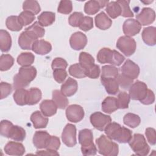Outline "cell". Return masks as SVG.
<instances>
[{"mask_svg":"<svg viewBox=\"0 0 156 156\" xmlns=\"http://www.w3.org/2000/svg\"><path fill=\"white\" fill-rule=\"evenodd\" d=\"M109 2L108 1H88L85 4L84 12L88 15H94L103 9Z\"/></svg>","mask_w":156,"mask_h":156,"instance_id":"cell-18","label":"cell"},{"mask_svg":"<svg viewBox=\"0 0 156 156\" xmlns=\"http://www.w3.org/2000/svg\"><path fill=\"white\" fill-rule=\"evenodd\" d=\"M60 146V141L59 138L56 136H51L49 142L46 149L51 151H57Z\"/></svg>","mask_w":156,"mask_h":156,"instance_id":"cell-55","label":"cell"},{"mask_svg":"<svg viewBox=\"0 0 156 156\" xmlns=\"http://www.w3.org/2000/svg\"><path fill=\"white\" fill-rule=\"evenodd\" d=\"M52 100L56 104L57 108L60 109L65 108L69 103L67 98L60 91L55 90L52 91Z\"/></svg>","mask_w":156,"mask_h":156,"instance_id":"cell-30","label":"cell"},{"mask_svg":"<svg viewBox=\"0 0 156 156\" xmlns=\"http://www.w3.org/2000/svg\"><path fill=\"white\" fill-rule=\"evenodd\" d=\"M68 66V63L67 62L61 58V57H57L55 58L52 62V64H51V67L52 69H66V68Z\"/></svg>","mask_w":156,"mask_h":156,"instance_id":"cell-54","label":"cell"},{"mask_svg":"<svg viewBox=\"0 0 156 156\" xmlns=\"http://www.w3.org/2000/svg\"><path fill=\"white\" fill-rule=\"evenodd\" d=\"M14 58L10 54H2L0 57V70L5 71L13 65Z\"/></svg>","mask_w":156,"mask_h":156,"instance_id":"cell-40","label":"cell"},{"mask_svg":"<svg viewBox=\"0 0 156 156\" xmlns=\"http://www.w3.org/2000/svg\"><path fill=\"white\" fill-rule=\"evenodd\" d=\"M119 74V70L113 65H105L102 67L101 78L116 79Z\"/></svg>","mask_w":156,"mask_h":156,"instance_id":"cell-35","label":"cell"},{"mask_svg":"<svg viewBox=\"0 0 156 156\" xmlns=\"http://www.w3.org/2000/svg\"><path fill=\"white\" fill-rule=\"evenodd\" d=\"M116 48L126 56L129 57L135 52L136 44L135 40L130 37H120L116 42Z\"/></svg>","mask_w":156,"mask_h":156,"instance_id":"cell-7","label":"cell"},{"mask_svg":"<svg viewBox=\"0 0 156 156\" xmlns=\"http://www.w3.org/2000/svg\"><path fill=\"white\" fill-rule=\"evenodd\" d=\"M55 20V14L52 12H43L38 16V23L43 27H47L52 24Z\"/></svg>","mask_w":156,"mask_h":156,"instance_id":"cell-31","label":"cell"},{"mask_svg":"<svg viewBox=\"0 0 156 156\" xmlns=\"http://www.w3.org/2000/svg\"><path fill=\"white\" fill-rule=\"evenodd\" d=\"M53 77L58 83H63L67 77V72L65 69H53Z\"/></svg>","mask_w":156,"mask_h":156,"instance_id":"cell-52","label":"cell"},{"mask_svg":"<svg viewBox=\"0 0 156 156\" xmlns=\"http://www.w3.org/2000/svg\"><path fill=\"white\" fill-rule=\"evenodd\" d=\"M26 138L25 130L18 126H13L9 134V138L16 141H23Z\"/></svg>","mask_w":156,"mask_h":156,"instance_id":"cell-34","label":"cell"},{"mask_svg":"<svg viewBox=\"0 0 156 156\" xmlns=\"http://www.w3.org/2000/svg\"><path fill=\"white\" fill-rule=\"evenodd\" d=\"M62 140L68 147H73L77 144L76 127L72 124H67L63 130Z\"/></svg>","mask_w":156,"mask_h":156,"instance_id":"cell-10","label":"cell"},{"mask_svg":"<svg viewBox=\"0 0 156 156\" xmlns=\"http://www.w3.org/2000/svg\"><path fill=\"white\" fill-rule=\"evenodd\" d=\"M12 46V38L9 33L4 29L0 30V49L3 52H8Z\"/></svg>","mask_w":156,"mask_h":156,"instance_id":"cell-28","label":"cell"},{"mask_svg":"<svg viewBox=\"0 0 156 156\" xmlns=\"http://www.w3.org/2000/svg\"><path fill=\"white\" fill-rule=\"evenodd\" d=\"M27 93L28 90L24 88H18L13 93V97L17 105L21 106L27 105Z\"/></svg>","mask_w":156,"mask_h":156,"instance_id":"cell-33","label":"cell"},{"mask_svg":"<svg viewBox=\"0 0 156 156\" xmlns=\"http://www.w3.org/2000/svg\"><path fill=\"white\" fill-rule=\"evenodd\" d=\"M83 16H84L82 12H74L69 16L68 18V22L69 25L73 27H79Z\"/></svg>","mask_w":156,"mask_h":156,"instance_id":"cell-49","label":"cell"},{"mask_svg":"<svg viewBox=\"0 0 156 156\" xmlns=\"http://www.w3.org/2000/svg\"><path fill=\"white\" fill-rule=\"evenodd\" d=\"M37 69L34 66H26L20 68L19 72L13 77V88H23L29 85L37 76Z\"/></svg>","mask_w":156,"mask_h":156,"instance_id":"cell-2","label":"cell"},{"mask_svg":"<svg viewBox=\"0 0 156 156\" xmlns=\"http://www.w3.org/2000/svg\"><path fill=\"white\" fill-rule=\"evenodd\" d=\"M85 112L83 108L77 104L69 105L66 109V116L72 122H78L84 118Z\"/></svg>","mask_w":156,"mask_h":156,"instance_id":"cell-11","label":"cell"},{"mask_svg":"<svg viewBox=\"0 0 156 156\" xmlns=\"http://www.w3.org/2000/svg\"><path fill=\"white\" fill-rule=\"evenodd\" d=\"M98 152L104 156H116L118 154L119 147L117 143L113 141L105 135H101L96 140Z\"/></svg>","mask_w":156,"mask_h":156,"instance_id":"cell-5","label":"cell"},{"mask_svg":"<svg viewBox=\"0 0 156 156\" xmlns=\"http://www.w3.org/2000/svg\"><path fill=\"white\" fill-rule=\"evenodd\" d=\"M41 90L36 87H32L28 90L27 105H33L37 104L41 99Z\"/></svg>","mask_w":156,"mask_h":156,"instance_id":"cell-32","label":"cell"},{"mask_svg":"<svg viewBox=\"0 0 156 156\" xmlns=\"http://www.w3.org/2000/svg\"><path fill=\"white\" fill-rule=\"evenodd\" d=\"M0 90H1V99L7 98L12 91V85L7 83L1 82L0 83Z\"/></svg>","mask_w":156,"mask_h":156,"instance_id":"cell-53","label":"cell"},{"mask_svg":"<svg viewBox=\"0 0 156 156\" xmlns=\"http://www.w3.org/2000/svg\"><path fill=\"white\" fill-rule=\"evenodd\" d=\"M5 24L9 30L15 32L20 31L23 27L18 16H10L7 17L5 21Z\"/></svg>","mask_w":156,"mask_h":156,"instance_id":"cell-36","label":"cell"},{"mask_svg":"<svg viewBox=\"0 0 156 156\" xmlns=\"http://www.w3.org/2000/svg\"><path fill=\"white\" fill-rule=\"evenodd\" d=\"M145 134L148 142L151 145H155L156 143V132L155 130L152 127H148L146 129Z\"/></svg>","mask_w":156,"mask_h":156,"instance_id":"cell-57","label":"cell"},{"mask_svg":"<svg viewBox=\"0 0 156 156\" xmlns=\"http://www.w3.org/2000/svg\"><path fill=\"white\" fill-rule=\"evenodd\" d=\"M40 108L42 114L46 117L54 115L57 110V107L53 100L43 101L40 105Z\"/></svg>","mask_w":156,"mask_h":156,"instance_id":"cell-22","label":"cell"},{"mask_svg":"<svg viewBox=\"0 0 156 156\" xmlns=\"http://www.w3.org/2000/svg\"><path fill=\"white\" fill-rule=\"evenodd\" d=\"M102 110L108 114H111L119 108L117 98L112 96H108L102 101Z\"/></svg>","mask_w":156,"mask_h":156,"instance_id":"cell-26","label":"cell"},{"mask_svg":"<svg viewBox=\"0 0 156 156\" xmlns=\"http://www.w3.org/2000/svg\"><path fill=\"white\" fill-rule=\"evenodd\" d=\"M142 2H143V3H144V4H149V3H151V2H153V1H146V2H144V1H141Z\"/></svg>","mask_w":156,"mask_h":156,"instance_id":"cell-60","label":"cell"},{"mask_svg":"<svg viewBox=\"0 0 156 156\" xmlns=\"http://www.w3.org/2000/svg\"><path fill=\"white\" fill-rule=\"evenodd\" d=\"M116 80L118 81L119 86L125 90L129 88L132 84L133 83V80L127 77L122 74H118Z\"/></svg>","mask_w":156,"mask_h":156,"instance_id":"cell-51","label":"cell"},{"mask_svg":"<svg viewBox=\"0 0 156 156\" xmlns=\"http://www.w3.org/2000/svg\"><path fill=\"white\" fill-rule=\"evenodd\" d=\"M147 90V86L144 82L136 80L129 88V95L130 99L141 101L146 97Z\"/></svg>","mask_w":156,"mask_h":156,"instance_id":"cell-8","label":"cell"},{"mask_svg":"<svg viewBox=\"0 0 156 156\" xmlns=\"http://www.w3.org/2000/svg\"><path fill=\"white\" fill-rule=\"evenodd\" d=\"M37 155H59V154L57 151H51L46 149V151H38L36 152Z\"/></svg>","mask_w":156,"mask_h":156,"instance_id":"cell-59","label":"cell"},{"mask_svg":"<svg viewBox=\"0 0 156 156\" xmlns=\"http://www.w3.org/2000/svg\"><path fill=\"white\" fill-rule=\"evenodd\" d=\"M87 43V36L81 32H76L73 34L69 38L71 47L76 51L83 49Z\"/></svg>","mask_w":156,"mask_h":156,"instance_id":"cell-16","label":"cell"},{"mask_svg":"<svg viewBox=\"0 0 156 156\" xmlns=\"http://www.w3.org/2000/svg\"><path fill=\"white\" fill-rule=\"evenodd\" d=\"M30 121L35 129L45 128L48 123V118L45 117V116L39 111H35L32 113Z\"/></svg>","mask_w":156,"mask_h":156,"instance_id":"cell-24","label":"cell"},{"mask_svg":"<svg viewBox=\"0 0 156 156\" xmlns=\"http://www.w3.org/2000/svg\"><path fill=\"white\" fill-rule=\"evenodd\" d=\"M32 50L39 55H46L52 50L51 44L44 40H37L33 44Z\"/></svg>","mask_w":156,"mask_h":156,"instance_id":"cell-21","label":"cell"},{"mask_svg":"<svg viewBox=\"0 0 156 156\" xmlns=\"http://www.w3.org/2000/svg\"><path fill=\"white\" fill-rule=\"evenodd\" d=\"M35 60L34 55L31 52H22L17 57V63L23 66H30Z\"/></svg>","mask_w":156,"mask_h":156,"instance_id":"cell-38","label":"cell"},{"mask_svg":"<svg viewBox=\"0 0 156 156\" xmlns=\"http://www.w3.org/2000/svg\"><path fill=\"white\" fill-rule=\"evenodd\" d=\"M96 26L101 30H107L112 24V20L104 12L98 13L94 18Z\"/></svg>","mask_w":156,"mask_h":156,"instance_id":"cell-25","label":"cell"},{"mask_svg":"<svg viewBox=\"0 0 156 156\" xmlns=\"http://www.w3.org/2000/svg\"><path fill=\"white\" fill-rule=\"evenodd\" d=\"M97 60L101 63H110L115 66H120L124 61L125 57L116 50L103 48L98 52Z\"/></svg>","mask_w":156,"mask_h":156,"instance_id":"cell-4","label":"cell"},{"mask_svg":"<svg viewBox=\"0 0 156 156\" xmlns=\"http://www.w3.org/2000/svg\"><path fill=\"white\" fill-rule=\"evenodd\" d=\"M51 135L46 131H36L33 137V144L37 149L46 148L48 146Z\"/></svg>","mask_w":156,"mask_h":156,"instance_id":"cell-17","label":"cell"},{"mask_svg":"<svg viewBox=\"0 0 156 156\" xmlns=\"http://www.w3.org/2000/svg\"><path fill=\"white\" fill-rule=\"evenodd\" d=\"M68 71L71 76L76 78L82 79L87 77L84 69L79 63H75L71 65L69 68Z\"/></svg>","mask_w":156,"mask_h":156,"instance_id":"cell-42","label":"cell"},{"mask_svg":"<svg viewBox=\"0 0 156 156\" xmlns=\"http://www.w3.org/2000/svg\"><path fill=\"white\" fill-rule=\"evenodd\" d=\"M105 133L109 138L120 143H126L131 140L132 131L115 122H110L104 129Z\"/></svg>","mask_w":156,"mask_h":156,"instance_id":"cell-1","label":"cell"},{"mask_svg":"<svg viewBox=\"0 0 156 156\" xmlns=\"http://www.w3.org/2000/svg\"><path fill=\"white\" fill-rule=\"evenodd\" d=\"M122 74L132 80L136 79L140 74V68L133 61L127 59L121 67Z\"/></svg>","mask_w":156,"mask_h":156,"instance_id":"cell-12","label":"cell"},{"mask_svg":"<svg viewBox=\"0 0 156 156\" xmlns=\"http://www.w3.org/2000/svg\"><path fill=\"white\" fill-rule=\"evenodd\" d=\"M143 41L149 46H154L156 44V28L149 26L143 29L142 34Z\"/></svg>","mask_w":156,"mask_h":156,"instance_id":"cell-23","label":"cell"},{"mask_svg":"<svg viewBox=\"0 0 156 156\" xmlns=\"http://www.w3.org/2000/svg\"><path fill=\"white\" fill-rule=\"evenodd\" d=\"M129 144L132 151L138 155H147L150 151V147L144 136L140 133L134 134L129 141Z\"/></svg>","mask_w":156,"mask_h":156,"instance_id":"cell-6","label":"cell"},{"mask_svg":"<svg viewBox=\"0 0 156 156\" xmlns=\"http://www.w3.org/2000/svg\"><path fill=\"white\" fill-rule=\"evenodd\" d=\"M13 124L8 120H2L0 126L1 135L4 137L9 138V134Z\"/></svg>","mask_w":156,"mask_h":156,"instance_id":"cell-48","label":"cell"},{"mask_svg":"<svg viewBox=\"0 0 156 156\" xmlns=\"http://www.w3.org/2000/svg\"><path fill=\"white\" fill-rule=\"evenodd\" d=\"M87 77L90 79H97L100 75V68L98 65H94L91 68L85 72Z\"/></svg>","mask_w":156,"mask_h":156,"instance_id":"cell-56","label":"cell"},{"mask_svg":"<svg viewBox=\"0 0 156 156\" xmlns=\"http://www.w3.org/2000/svg\"><path fill=\"white\" fill-rule=\"evenodd\" d=\"M101 81L106 91L112 95H115L119 91V85L116 79L101 78Z\"/></svg>","mask_w":156,"mask_h":156,"instance_id":"cell-27","label":"cell"},{"mask_svg":"<svg viewBox=\"0 0 156 156\" xmlns=\"http://www.w3.org/2000/svg\"><path fill=\"white\" fill-rule=\"evenodd\" d=\"M93 132L90 129H84L79 133V143L81 145V151L83 155H94L97 148L93 143Z\"/></svg>","mask_w":156,"mask_h":156,"instance_id":"cell-3","label":"cell"},{"mask_svg":"<svg viewBox=\"0 0 156 156\" xmlns=\"http://www.w3.org/2000/svg\"><path fill=\"white\" fill-rule=\"evenodd\" d=\"M23 9L24 10L29 11L34 15L38 14L41 10L39 3L38 2V1L35 0L25 1L23 4Z\"/></svg>","mask_w":156,"mask_h":156,"instance_id":"cell-41","label":"cell"},{"mask_svg":"<svg viewBox=\"0 0 156 156\" xmlns=\"http://www.w3.org/2000/svg\"><path fill=\"white\" fill-rule=\"evenodd\" d=\"M18 18L23 26L31 24L35 19V15L32 12L27 10H24L21 12L18 16Z\"/></svg>","mask_w":156,"mask_h":156,"instance_id":"cell-44","label":"cell"},{"mask_svg":"<svg viewBox=\"0 0 156 156\" xmlns=\"http://www.w3.org/2000/svg\"><path fill=\"white\" fill-rule=\"evenodd\" d=\"M73 10V4L71 1L62 0L60 2L57 11L62 14H69Z\"/></svg>","mask_w":156,"mask_h":156,"instance_id":"cell-47","label":"cell"},{"mask_svg":"<svg viewBox=\"0 0 156 156\" xmlns=\"http://www.w3.org/2000/svg\"><path fill=\"white\" fill-rule=\"evenodd\" d=\"M37 40V38L28 30H25L21 33L18 38V44L24 50L32 49L33 44Z\"/></svg>","mask_w":156,"mask_h":156,"instance_id":"cell-15","label":"cell"},{"mask_svg":"<svg viewBox=\"0 0 156 156\" xmlns=\"http://www.w3.org/2000/svg\"><path fill=\"white\" fill-rule=\"evenodd\" d=\"M129 95L125 91L120 92L118 95V103L119 108L125 109L129 107V104L130 102Z\"/></svg>","mask_w":156,"mask_h":156,"instance_id":"cell-45","label":"cell"},{"mask_svg":"<svg viewBox=\"0 0 156 156\" xmlns=\"http://www.w3.org/2000/svg\"><path fill=\"white\" fill-rule=\"evenodd\" d=\"M123 122L124 124L128 127L131 128H135L140 125L141 122V119L140 117L136 114L128 113L124 115Z\"/></svg>","mask_w":156,"mask_h":156,"instance_id":"cell-37","label":"cell"},{"mask_svg":"<svg viewBox=\"0 0 156 156\" xmlns=\"http://www.w3.org/2000/svg\"><path fill=\"white\" fill-rule=\"evenodd\" d=\"M79 27L83 31L87 32L93 27V20L91 17L84 16L82 18Z\"/></svg>","mask_w":156,"mask_h":156,"instance_id":"cell-50","label":"cell"},{"mask_svg":"<svg viewBox=\"0 0 156 156\" xmlns=\"http://www.w3.org/2000/svg\"><path fill=\"white\" fill-rule=\"evenodd\" d=\"M78 88L77 81L71 78L68 77V79L62 85L60 91L65 96H71L74 95Z\"/></svg>","mask_w":156,"mask_h":156,"instance_id":"cell-20","label":"cell"},{"mask_svg":"<svg viewBox=\"0 0 156 156\" xmlns=\"http://www.w3.org/2000/svg\"><path fill=\"white\" fill-rule=\"evenodd\" d=\"M25 30L29 31L34 34L37 38H41L44 35L45 30L43 26H41L38 21H35L33 24L27 27Z\"/></svg>","mask_w":156,"mask_h":156,"instance_id":"cell-43","label":"cell"},{"mask_svg":"<svg viewBox=\"0 0 156 156\" xmlns=\"http://www.w3.org/2000/svg\"><path fill=\"white\" fill-rule=\"evenodd\" d=\"M79 61V63L83 68L85 72L91 68L95 65L94 59L93 56L86 52H82L80 53Z\"/></svg>","mask_w":156,"mask_h":156,"instance_id":"cell-29","label":"cell"},{"mask_svg":"<svg viewBox=\"0 0 156 156\" xmlns=\"http://www.w3.org/2000/svg\"><path fill=\"white\" fill-rule=\"evenodd\" d=\"M90 122L92 126L100 131L104 130L105 127L112 122L111 117L99 112L92 113L90 118Z\"/></svg>","mask_w":156,"mask_h":156,"instance_id":"cell-9","label":"cell"},{"mask_svg":"<svg viewBox=\"0 0 156 156\" xmlns=\"http://www.w3.org/2000/svg\"><path fill=\"white\" fill-rule=\"evenodd\" d=\"M106 6L105 10L112 18L115 19L121 15V7L116 1L109 2Z\"/></svg>","mask_w":156,"mask_h":156,"instance_id":"cell-39","label":"cell"},{"mask_svg":"<svg viewBox=\"0 0 156 156\" xmlns=\"http://www.w3.org/2000/svg\"><path fill=\"white\" fill-rule=\"evenodd\" d=\"M154 101H155V95L154 92L152 90L148 89L146 97L142 101H141L140 102H141L144 105H150L153 104L154 102Z\"/></svg>","mask_w":156,"mask_h":156,"instance_id":"cell-58","label":"cell"},{"mask_svg":"<svg viewBox=\"0 0 156 156\" xmlns=\"http://www.w3.org/2000/svg\"><path fill=\"white\" fill-rule=\"evenodd\" d=\"M141 29V25L136 20L130 18L126 20L122 25L123 32L126 36L133 37L138 34Z\"/></svg>","mask_w":156,"mask_h":156,"instance_id":"cell-14","label":"cell"},{"mask_svg":"<svg viewBox=\"0 0 156 156\" xmlns=\"http://www.w3.org/2000/svg\"><path fill=\"white\" fill-rule=\"evenodd\" d=\"M121 7V16L123 17H133V13L130 10L129 3V1L124 0H119L116 1Z\"/></svg>","mask_w":156,"mask_h":156,"instance_id":"cell-46","label":"cell"},{"mask_svg":"<svg viewBox=\"0 0 156 156\" xmlns=\"http://www.w3.org/2000/svg\"><path fill=\"white\" fill-rule=\"evenodd\" d=\"M4 152L10 155H23L25 152V147L21 143L9 141L4 146Z\"/></svg>","mask_w":156,"mask_h":156,"instance_id":"cell-19","label":"cell"},{"mask_svg":"<svg viewBox=\"0 0 156 156\" xmlns=\"http://www.w3.org/2000/svg\"><path fill=\"white\" fill-rule=\"evenodd\" d=\"M136 20L143 26H147L152 24L155 19V11L149 7H144L141 12L136 16Z\"/></svg>","mask_w":156,"mask_h":156,"instance_id":"cell-13","label":"cell"}]
</instances>
